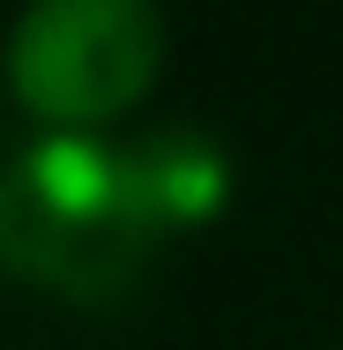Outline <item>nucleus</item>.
<instances>
[{"label":"nucleus","instance_id":"3","mask_svg":"<svg viewBox=\"0 0 343 350\" xmlns=\"http://www.w3.org/2000/svg\"><path fill=\"white\" fill-rule=\"evenodd\" d=\"M127 149H135L142 194H149V216L164 224V239H187V231L224 224L231 194H239V164H231V149L209 135V127L164 120V127L135 135Z\"/></svg>","mask_w":343,"mask_h":350},{"label":"nucleus","instance_id":"2","mask_svg":"<svg viewBox=\"0 0 343 350\" xmlns=\"http://www.w3.org/2000/svg\"><path fill=\"white\" fill-rule=\"evenodd\" d=\"M8 97L53 135H105L164 75L157 0H23L8 23Z\"/></svg>","mask_w":343,"mask_h":350},{"label":"nucleus","instance_id":"1","mask_svg":"<svg viewBox=\"0 0 343 350\" xmlns=\"http://www.w3.org/2000/svg\"><path fill=\"white\" fill-rule=\"evenodd\" d=\"M135 149L112 135H45L0 164V269L68 306H112L157 261Z\"/></svg>","mask_w":343,"mask_h":350}]
</instances>
